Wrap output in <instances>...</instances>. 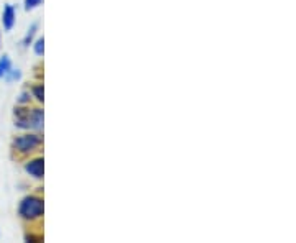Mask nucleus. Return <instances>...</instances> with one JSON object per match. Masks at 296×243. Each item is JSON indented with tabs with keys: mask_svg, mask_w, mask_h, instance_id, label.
<instances>
[{
	"mask_svg": "<svg viewBox=\"0 0 296 243\" xmlns=\"http://www.w3.org/2000/svg\"><path fill=\"white\" fill-rule=\"evenodd\" d=\"M0 49H2V30H0Z\"/></svg>",
	"mask_w": 296,
	"mask_h": 243,
	"instance_id": "nucleus-14",
	"label": "nucleus"
},
{
	"mask_svg": "<svg viewBox=\"0 0 296 243\" xmlns=\"http://www.w3.org/2000/svg\"><path fill=\"white\" fill-rule=\"evenodd\" d=\"M30 92H31V97H33L35 104H38V105L45 104V84H43V80H36V83L31 84Z\"/></svg>",
	"mask_w": 296,
	"mask_h": 243,
	"instance_id": "nucleus-7",
	"label": "nucleus"
},
{
	"mask_svg": "<svg viewBox=\"0 0 296 243\" xmlns=\"http://www.w3.org/2000/svg\"><path fill=\"white\" fill-rule=\"evenodd\" d=\"M14 127L20 132H41L45 130V110L43 105H15Z\"/></svg>",
	"mask_w": 296,
	"mask_h": 243,
	"instance_id": "nucleus-1",
	"label": "nucleus"
},
{
	"mask_svg": "<svg viewBox=\"0 0 296 243\" xmlns=\"http://www.w3.org/2000/svg\"><path fill=\"white\" fill-rule=\"evenodd\" d=\"M22 161H23V166H22L23 173L27 174L31 181L41 183V181L45 179V158H43L41 153L33 154V156L25 158Z\"/></svg>",
	"mask_w": 296,
	"mask_h": 243,
	"instance_id": "nucleus-4",
	"label": "nucleus"
},
{
	"mask_svg": "<svg viewBox=\"0 0 296 243\" xmlns=\"http://www.w3.org/2000/svg\"><path fill=\"white\" fill-rule=\"evenodd\" d=\"M12 67H14V63H12L10 54L4 53L2 56H0V80H4V77L7 76Z\"/></svg>",
	"mask_w": 296,
	"mask_h": 243,
	"instance_id": "nucleus-8",
	"label": "nucleus"
},
{
	"mask_svg": "<svg viewBox=\"0 0 296 243\" xmlns=\"http://www.w3.org/2000/svg\"><path fill=\"white\" fill-rule=\"evenodd\" d=\"M2 28L4 32H12L17 25V7L14 4H5L2 10Z\"/></svg>",
	"mask_w": 296,
	"mask_h": 243,
	"instance_id": "nucleus-5",
	"label": "nucleus"
},
{
	"mask_svg": "<svg viewBox=\"0 0 296 243\" xmlns=\"http://www.w3.org/2000/svg\"><path fill=\"white\" fill-rule=\"evenodd\" d=\"M17 215L30 227H40L45 219V197L40 192H28L17 205Z\"/></svg>",
	"mask_w": 296,
	"mask_h": 243,
	"instance_id": "nucleus-2",
	"label": "nucleus"
},
{
	"mask_svg": "<svg viewBox=\"0 0 296 243\" xmlns=\"http://www.w3.org/2000/svg\"><path fill=\"white\" fill-rule=\"evenodd\" d=\"M23 79V71L20 69V67H12V69L9 71L7 76L4 77V80L7 84H15V83H20V80Z\"/></svg>",
	"mask_w": 296,
	"mask_h": 243,
	"instance_id": "nucleus-9",
	"label": "nucleus"
},
{
	"mask_svg": "<svg viewBox=\"0 0 296 243\" xmlns=\"http://www.w3.org/2000/svg\"><path fill=\"white\" fill-rule=\"evenodd\" d=\"M31 104L35 102H33V97H31L30 89H23L18 92V96L15 99V105H31Z\"/></svg>",
	"mask_w": 296,
	"mask_h": 243,
	"instance_id": "nucleus-11",
	"label": "nucleus"
},
{
	"mask_svg": "<svg viewBox=\"0 0 296 243\" xmlns=\"http://www.w3.org/2000/svg\"><path fill=\"white\" fill-rule=\"evenodd\" d=\"M43 146H45V138L41 132H20L12 140V151L20 159L41 153Z\"/></svg>",
	"mask_w": 296,
	"mask_h": 243,
	"instance_id": "nucleus-3",
	"label": "nucleus"
},
{
	"mask_svg": "<svg viewBox=\"0 0 296 243\" xmlns=\"http://www.w3.org/2000/svg\"><path fill=\"white\" fill-rule=\"evenodd\" d=\"M45 0H23V10L25 12H33L40 9Z\"/></svg>",
	"mask_w": 296,
	"mask_h": 243,
	"instance_id": "nucleus-13",
	"label": "nucleus"
},
{
	"mask_svg": "<svg viewBox=\"0 0 296 243\" xmlns=\"http://www.w3.org/2000/svg\"><path fill=\"white\" fill-rule=\"evenodd\" d=\"M38 32H40V23L31 22L30 27L27 28V32H25V35H23V38H22V48L23 49H28L31 46V43H33L36 36H38Z\"/></svg>",
	"mask_w": 296,
	"mask_h": 243,
	"instance_id": "nucleus-6",
	"label": "nucleus"
},
{
	"mask_svg": "<svg viewBox=\"0 0 296 243\" xmlns=\"http://www.w3.org/2000/svg\"><path fill=\"white\" fill-rule=\"evenodd\" d=\"M31 49H33L35 56H38V58H43L45 56V36H36L35 41L31 43Z\"/></svg>",
	"mask_w": 296,
	"mask_h": 243,
	"instance_id": "nucleus-10",
	"label": "nucleus"
},
{
	"mask_svg": "<svg viewBox=\"0 0 296 243\" xmlns=\"http://www.w3.org/2000/svg\"><path fill=\"white\" fill-rule=\"evenodd\" d=\"M25 241H28V243H40V241H43V233L41 232H35L33 228H30V232L25 233Z\"/></svg>",
	"mask_w": 296,
	"mask_h": 243,
	"instance_id": "nucleus-12",
	"label": "nucleus"
},
{
	"mask_svg": "<svg viewBox=\"0 0 296 243\" xmlns=\"http://www.w3.org/2000/svg\"><path fill=\"white\" fill-rule=\"evenodd\" d=\"M0 236H2V232H0Z\"/></svg>",
	"mask_w": 296,
	"mask_h": 243,
	"instance_id": "nucleus-15",
	"label": "nucleus"
}]
</instances>
